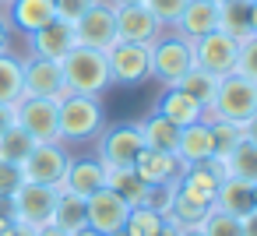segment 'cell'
<instances>
[{
    "instance_id": "37",
    "label": "cell",
    "mask_w": 257,
    "mask_h": 236,
    "mask_svg": "<svg viewBox=\"0 0 257 236\" xmlns=\"http://www.w3.org/2000/svg\"><path fill=\"white\" fill-rule=\"evenodd\" d=\"M25 183L22 176V166H11V162H0V204H8V197Z\"/></svg>"
},
{
    "instance_id": "35",
    "label": "cell",
    "mask_w": 257,
    "mask_h": 236,
    "mask_svg": "<svg viewBox=\"0 0 257 236\" xmlns=\"http://www.w3.org/2000/svg\"><path fill=\"white\" fill-rule=\"evenodd\" d=\"M236 74H246L257 81V36L243 39L239 43V53H236Z\"/></svg>"
},
{
    "instance_id": "42",
    "label": "cell",
    "mask_w": 257,
    "mask_h": 236,
    "mask_svg": "<svg viewBox=\"0 0 257 236\" xmlns=\"http://www.w3.org/2000/svg\"><path fill=\"white\" fill-rule=\"evenodd\" d=\"M155 236H180V225H176V222H169V218H166V225H162V229H159V232H155Z\"/></svg>"
},
{
    "instance_id": "9",
    "label": "cell",
    "mask_w": 257,
    "mask_h": 236,
    "mask_svg": "<svg viewBox=\"0 0 257 236\" xmlns=\"http://www.w3.org/2000/svg\"><path fill=\"white\" fill-rule=\"evenodd\" d=\"M109 60V81L113 85H141L152 78V46L141 43H116L106 50Z\"/></svg>"
},
{
    "instance_id": "5",
    "label": "cell",
    "mask_w": 257,
    "mask_h": 236,
    "mask_svg": "<svg viewBox=\"0 0 257 236\" xmlns=\"http://www.w3.org/2000/svg\"><path fill=\"white\" fill-rule=\"evenodd\" d=\"M141 148H145V138L138 124H113L95 134V159L106 169H131Z\"/></svg>"
},
{
    "instance_id": "49",
    "label": "cell",
    "mask_w": 257,
    "mask_h": 236,
    "mask_svg": "<svg viewBox=\"0 0 257 236\" xmlns=\"http://www.w3.org/2000/svg\"><path fill=\"white\" fill-rule=\"evenodd\" d=\"M0 4H11V0H0Z\"/></svg>"
},
{
    "instance_id": "38",
    "label": "cell",
    "mask_w": 257,
    "mask_h": 236,
    "mask_svg": "<svg viewBox=\"0 0 257 236\" xmlns=\"http://www.w3.org/2000/svg\"><path fill=\"white\" fill-rule=\"evenodd\" d=\"M4 50H11V22L0 15V53Z\"/></svg>"
},
{
    "instance_id": "29",
    "label": "cell",
    "mask_w": 257,
    "mask_h": 236,
    "mask_svg": "<svg viewBox=\"0 0 257 236\" xmlns=\"http://www.w3.org/2000/svg\"><path fill=\"white\" fill-rule=\"evenodd\" d=\"M176 88H180V92H187L194 102H201V106L208 109V106H211V99H215L218 78H215V74H208V71H201V67H190V71L176 81Z\"/></svg>"
},
{
    "instance_id": "22",
    "label": "cell",
    "mask_w": 257,
    "mask_h": 236,
    "mask_svg": "<svg viewBox=\"0 0 257 236\" xmlns=\"http://www.w3.org/2000/svg\"><path fill=\"white\" fill-rule=\"evenodd\" d=\"M215 208L232 215V218H243L253 211V183L246 180H236V176H225L215 190Z\"/></svg>"
},
{
    "instance_id": "13",
    "label": "cell",
    "mask_w": 257,
    "mask_h": 236,
    "mask_svg": "<svg viewBox=\"0 0 257 236\" xmlns=\"http://www.w3.org/2000/svg\"><path fill=\"white\" fill-rule=\"evenodd\" d=\"M127 215H131V204L116 190H109V187H102L92 197H85V222L95 232H106V236L120 232L123 222H127Z\"/></svg>"
},
{
    "instance_id": "21",
    "label": "cell",
    "mask_w": 257,
    "mask_h": 236,
    "mask_svg": "<svg viewBox=\"0 0 257 236\" xmlns=\"http://www.w3.org/2000/svg\"><path fill=\"white\" fill-rule=\"evenodd\" d=\"M176 155H180L183 166H194V162L215 159V145H211V127H208V120H197V124H190V127L180 131Z\"/></svg>"
},
{
    "instance_id": "39",
    "label": "cell",
    "mask_w": 257,
    "mask_h": 236,
    "mask_svg": "<svg viewBox=\"0 0 257 236\" xmlns=\"http://www.w3.org/2000/svg\"><path fill=\"white\" fill-rule=\"evenodd\" d=\"M239 222H243V236H257V208L250 215H243Z\"/></svg>"
},
{
    "instance_id": "47",
    "label": "cell",
    "mask_w": 257,
    "mask_h": 236,
    "mask_svg": "<svg viewBox=\"0 0 257 236\" xmlns=\"http://www.w3.org/2000/svg\"><path fill=\"white\" fill-rule=\"evenodd\" d=\"M106 4H113V8H123V4H145V0H106Z\"/></svg>"
},
{
    "instance_id": "3",
    "label": "cell",
    "mask_w": 257,
    "mask_h": 236,
    "mask_svg": "<svg viewBox=\"0 0 257 236\" xmlns=\"http://www.w3.org/2000/svg\"><path fill=\"white\" fill-rule=\"evenodd\" d=\"M106 127V109L99 102V95H64L60 99V116H57V131L60 141H88Z\"/></svg>"
},
{
    "instance_id": "8",
    "label": "cell",
    "mask_w": 257,
    "mask_h": 236,
    "mask_svg": "<svg viewBox=\"0 0 257 236\" xmlns=\"http://www.w3.org/2000/svg\"><path fill=\"white\" fill-rule=\"evenodd\" d=\"M57 116H60V102H57V99L25 95L22 102H15V124H18L36 145H39V141H60Z\"/></svg>"
},
{
    "instance_id": "43",
    "label": "cell",
    "mask_w": 257,
    "mask_h": 236,
    "mask_svg": "<svg viewBox=\"0 0 257 236\" xmlns=\"http://www.w3.org/2000/svg\"><path fill=\"white\" fill-rule=\"evenodd\" d=\"M36 236H67V232H64V229H57V225H43Z\"/></svg>"
},
{
    "instance_id": "31",
    "label": "cell",
    "mask_w": 257,
    "mask_h": 236,
    "mask_svg": "<svg viewBox=\"0 0 257 236\" xmlns=\"http://www.w3.org/2000/svg\"><path fill=\"white\" fill-rule=\"evenodd\" d=\"M162 225H166V215H159L148 204H138V208H131V215H127V222H123L120 232L123 236H155Z\"/></svg>"
},
{
    "instance_id": "33",
    "label": "cell",
    "mask_w": 257,
    "mask_h": 236,
    "mask_svg": "<svg viewBox=\"0 0 257 236\" xmlns=\"http://www.w3.org/2000/svg\"><path fill=\"white\" fill-rule=\"evenodd\" d=\"M201 229H204V236H243V222L232 218V215H225V211H218V208L208 211V218L201 222Z\"/></svg>"
},
{
    "instance_id": "24",
    "label": "cell",
    "mask_w": 257,
    "mask_h": 236,
    "mask_svg": "<svg viewBox=\"0 0 257 236\" xmlns=\"http://www.w3.org/2000/svg\"><path fill=\"white\" fill-rule=\"evenodd\" d=\"M25 99V78H22V57L11 50L0 53V106H15Z\"/></svg>"
},
{
    "instance_id": "7",
    "label": "cell",
    "mask_w": 257,
    "mask_h": 236,
    "mask_svg": "<svg viewBox=\"0 0 257 236\" xmlns=\"http://www.w3.org/2000/svg\"><path fill=\"white\" fill-rule=\"evenodd\" d=\"M67 166H71V155H67L64 141H39L29 152V159L22 162V176L29 183H46V187L60 190V183L67 176Z\"/></svg>"
},
{
    "instance_id": "15",
    "label": "cell",
    "mask_w": 257,
    "mask_h": 236,
    "mask_svg": "<svg viewBox=\"0 0 257 236\" xmlns=\"http://www.w3.org/2000/svg\"><path fill=\"white\" fill-rule=\"evenodd\" d=\"M131 169H134L148 187H173V183L180 180V173H183V162H180V155H173V152L141 148V155L134 159Z\"/></svg>"
},
{
    "instance_id": "50",
    "label": "cell",
    "mask_w": 257,
    "mask_h": 236,
    "mask_svg": "<svg viewBox=\"0 0 257 236\" xmlns=\"http://www.w3.org/2000/svg\"><path fill=\"white\" fill-rule=\"evenodd\" d=\"M218 4H222V0H218Z\"/></svg>"
},
{
    "instance_id": "34",
    "label": "cell",
    "mask_w": 257,
    "mask_h": 236,
    "mask_svg": "<svg viewBox=\"0 0 257 236\" xmlns=\"http://www.w3.org/2000/svg\"><path fill=\"white\" fill-rule=\"evenodd\" d=\"M187 4H190V0H145V8L159 18L162 29H173V25L180 22V15H183Z\"/></svg>"
},
{
    "instance_id": "20",
    "label": "cell",
    "mask_w": 257,
    "mask_h": 236,
    "mask_svg": "<svg viewBox=\"0 0 257 236\" xmlns=\"http://www.w3.org/2000/svg\"><path fill=\"white\" fill-rule=\"evenodd\" d=\"M57 18V8H53V0H11L8 4V22L11 29L32 36L39 32L43 25H50Z\"/></svg>"
},
{
    "instance_id": "30",
    "label": "cell",
    "mask_w": 257,
    "mask_h": 236,
    "mask_svg": "<svg viewBox=\"0 0 257 236\" xmlns=\"http://www.w3.org/2000/svg\"><path fill=\"white\" fill-rule=\"evenodd\" d=\"M36 148V141L18 127V124H11L4 134H0V162H11V166H22L25 159H29V152Z\"/></svg>"
},
{
    "instance_id": "25",
    "label": "cell",
    "mask_w": 257,
    "mask_h": 236,
    "mask_svg": "<svg viewBox=\"0 0 257 236\" xmlns=\"http://www.w3.org/2000/svg\"><path fill=\"white\" fill-rule=\"evenodd\" d=\"M138 131H141V138H145V148H159V152H173V155H176L180 127H173L166 116L148 113L145 120H138Z\"/></svg>"
},
{
    "instance_id": "44",
    "label": "cell",
    "mask_w": 257,
    "mask_h": 236,
    "mask_svg": "<svg viewBox=\"0 0 257 236\" xmlns=\"http://www.w3.org/2000/svg\"><path fill=\"white\" fill-rule=\"evenodd\" d=\"M180 236H204L201 225H180Z\"/></svg>"
},
{
    "instance_id": "45",
    "label": "cell",
    "mask_w": 257,
    "mask_h": 236,
    "mask_svg": "<svg viewBox=\"0 0 257 236\" xmlns=\"http://www.w3.org/2000/svg\"><path fill=\"white\" fill-rule=\"evenodd\" d=\"M250 29H253V36H257V0H250Z\"/></svg>"
},
{
    "instance_id": "41",
    "label": "cell",
    "mask_w": 257,
    "mask_h": 236,
    "mask_svg": "<svg viewBox=\"0 0 257 236\" xmlns=\"http://www.w3.org/2000/svg\"><path fill=\"white\" fill-rule=\"evenodd\" d=\"M239 131H243V138H246V141H253V145H257V113H253V116H250Z\"/></svg>"
},
{
    "instance_id": "4",
    "label": "cell",
    "mask_w": 257,
    "mask_h": 236,
    "mask_svg": "<svg viewBox=\"0 0 257 236\" xmlns=\"http://www.w3.org/2000/svg\"><path fill=\"white\" fill-rule=\"evenodd\" d=\"M190 67H194V46H190V39H183L180 32L166 29V32L152 43V78H155L162 88H169V85H176Z\"/></svg>"
},
{
    "instance_id": "2",
    "label": "cell",
    "mask_w": 257,
    "mask_h": 236,
    "mask_svg": "<svg viewBox=\"0 0 257 236\" xmlns=\"http://www.w3.org/2000/svg\"><path fill=\"white\" fill-rule=\"evenodd\" d=\"M208 109H211L215 120L243 127L257 113V81L246 78V74H236V71L218 78V88H215V99H211Z\"/></svg>"
},
{
    "instance_id": "6",
    "label": "cell",
    "mask_w": 257,
    "mask_h": 236,
    "mask_svg": "<svg viewBox=\"0 0 257 236\" xmlns=\"http://www.w3.org/2000/svg\"><path fill=\"white\" fill-rule=\"evenodd\" d=\"M57 197L60 190L57 187H46V183H22L11 197H8V215L22 225H32V229H43L50 225L53 218V208H57Z\"/></svg>"
},
{
    "instance_id": "19",
    "label": "cell",
    "mask_w": 257,
    "mask_h": 236,
    "mask_svg": "<svg viewBox=\"0 0 257 236\" xmlns=\"http://www.w3.org/2000/svg\"><path fill=\"white\" fill-rule=\"evenodd\" d=\"M215 29H218V0H190L180 15V22L173 25V32H180L190 43L215 32Z\"/></svg>"
},
{
    "instance_id": "11",
    "label": "cell",
    "mask_w": 257,
    "mask_h": 236,
    "mask_svg": "<svg viewBox=\"0 0 257 236\" xmlns=\"http://www.w3.org/2000/svg\"><path fill=\"white\" fill-rule=\"evenodd\" d=\"M74 39L78 46H92V50H113L116 46V8L99 0L92 11H85L74 22Z\"/></svg>"
},
{
    "instance_id": "40",
    "label": "cell",
    "mask_w": 257,
    "mask_h": 236,
    "mask_svg": "<svg viewBox=\"0 0 257 236\" xmlns=\"http://www.w3.org/2000/svg\"><path fill=\"white\" fill-rule=\"evenodd\" d=\"M15 124V106H0V134Z\"/></svg>"
},
{
    "instance_id": "12",
    "label": "cell",
    "mask_w": 257,
    "mask_h": 236,
    "mask_svg": "<svg viewBox=\"0 0 257 236\" xmlns=\"http://www.w3.org/2000/svg\"><path fill=\"white\" fill-rule=\"evenodd\" d=\"M22 78H25V95H36V99H64L71 95L67 92V81H64V67L57 60H43V57H25L22 60Z\"/></svg>"
},
{
    "instance_id": "14",
    "label": "cell",
    "mask_w": 257,
    "mask_h": 236,
    "mask_svg": "<svg viewBox=\"0 0 257 236\" xmlns=\"http://www.w3.org/2000/svg\"><path fill=\"white\" fill-rule=\"evenodd\" d=\"M166 29L159 25V18L145 8V4H123L116 8V43H141L152 46Z\"/></svg>"
},
{
    "instance_id": "27",
    "label": "cell",
    "mask_w": 257,
    "mask_h": 236,
    "mask_svg": "<svg viewBox=\"0 0 257 236\" xmlns=\"http://www.w3.org/2000/svg\"><path fill=\"white\" fill-rule=\"evenodd\" d=\"M225 176H236V180H246V183H257V145L253 141H239L225 159Z\"/></svg>"
},
{
    "instance_id": "16",
    "label": "cell",
    "mask_w": 257,
    "mask_h": 236,
    "mask_svg": "<svg viewBox=\"0 0 257 236\" xmlns=\"http://www.w3.org/2000/svg\"><path fill=\"white\" fill-rule=\"evenodd\" d=\"M109 180V169L95 159V155H81V159H71L67 166V176L60 183V194H74V197H92L95 190H102Z\"/></svg>"
},
{
    "instance_id": "26",
    "label": "cell",
    "mask_w": 257,
    "mask_h": 236,
    "mask_svg": "<svg viewBox=\"0 0 257 236\" xmlns=\"http://www.w3.org/2000/svg\"><path fill=\"white\" fill-rule=\"evenodd\" d=\"M106 187L109 190H116L131 208H138V204H145L148 201V183L134 173V169H109V180H106Z\"/></svg>"
},
{
    "instance_id": "18",
    "label": "cell",
    "mask_w": 257,
    "mask_h": 236,
    "mask_svg": "<svg viewBox=\"0 0 257 236\" xmlns=\"http://www.w3.org/2000/svg\"><path fill=\"white\" fill-rule=\"evenodd\" d=\"M152 113H159V116H166L173 127H190V124H197L201 116H204V106L201 102H194L187 92H180L176 85H169V88H162L159 92V99H155V109Z\"/></svg>"
},
{
    "instance_id": "1",
    "label": "cell",
    "mask_w": 257,
    "mask_h": 236,
    "mask_svg": "<svg viewBox=\"0 0 257 236\" xmlns=\"http://www.w3.org/2000/svg\"><path fill=\"white\" fill-rule=\"evenodd\" d=\"M64 81H67V92L74 95H102L113 81H109V60L102 50H92V46H74L64 60Z\"/></svg>"
},
{
    "instance_id": "46",
    "label": "cell",
    "mask_w": 257,
    "mask_h": 236,
    "mask_svg": "<svg viewBox=\"0 0 257 236\" xmlns=\"http://www.w3.org/2000/svg\"><path fill=\"white\" fill-rule=\"evenodd\" d=\"M71 236H106V232H95V229H88V225H81L78 232H71Z\"/></svg>"
},
{
    "instance_id": "17",
    "label": "cell",
    "mask_w": 257,
    "mask_h": 236,
    "mask_svg": "<svg viewBox=\"0 0 257 236\" xmlns=\"http://www.w3.org/2000/svg\"><path fill=\"white\" fill-rule=\"evenodd\" d=\"M29 46H32V57H43V60H57V64H60V60L78 46V39H74V25L53 18L50 25H43L39 32L29 36Z\"/></svg>"
},
{
    "instance_id": "28",
    "label": "cell",
    "mask_w": 257,
    "mask_h": 236,
    "mask_svg": "<svg viewBox=\"0 0 257 236\" xmlns=\"http://www.w3.org/2000/svg\"><path fill=\"white\" fill-rule=\"evenodd\" d=\"M50 225L64 229L67 236H71V232H78L81 225H88V222H85V197L60 194V197H57V208H53V218H50Z\"/></svg>"
},
{
    "instance_id": "36",
    "label": "cell",
    "mask_w": 257,
    "mask_h": 236,
    "mask_svg": "<svg viewBox=\"0 0 257 236\" xmlns=\"http://www.w3.org/2000/svg\"><path fill=\"white\" fill-rule=\"evenodd\" d=\"M99 4V0H53V8H57V18L60 22H67V25H74L85 11H92Z\"/></svg>"
},
{
    "instance_id": "10",
    "label": "cell",
    "mask_w": 257,
    "mask_h": 236,
    "mask_svg": "<svg viewBox=\"0 0 257 236\" xmlns=\"http://www.w3.org/2000/svg\"><path fill=\"white\" fill-rule=\"evenodd\" d=\"M194 46V67H201V71H208V74H215V78H225V74H232L236 71V53H239V43L236 39H229L225 32H208V36H201V39H194L190 43Z\"/></svg>"
},
{
    "instance_id": "32",
    "label": "cell",
    "mask_w": 257,
    "mask_h": 236,
    "mask_svg": "<svg viewBox=\"0 0 257 236\" xmlns=\"http://www.w3.org/2000/svg\"><path fill=\"white\" fill-rule=\"evenodd\" d=\"M201 120H208V127H211V145H215V159H225L239 141H243V131L236 127V124H225V120H215L211 116V109H204V116Z\"/></svg>"
},
{
    "instance_id": "48",
    "label": "cell",
    "mask_w": 257,
    "mask_h": 236,
    "mask_svg": "<svg viewBox=\"0 0 257 236\" xmlns=\"http://www.w3.org/2000/svg\"><path fill=\"white\" fill-rule=\"evenodd\" d=\"M253 208H257V183H253Z\"/></svg>"
},
{
    "instance_id": "23",
    "label": "cell",
    "mask_w": 257,
    "mask_h": 236,
    "mask_svg": "<svg viewBox=\"0 0 257 236\" xmlns=\"http://www.w3.org/2000/svg\"><path fill=\"white\" fill-rule=\"evenodd\" d=\"M218 32H225L236 43L253 36V29H250V0H222L218 4Z\"/></svg>"
}]
</instances>
